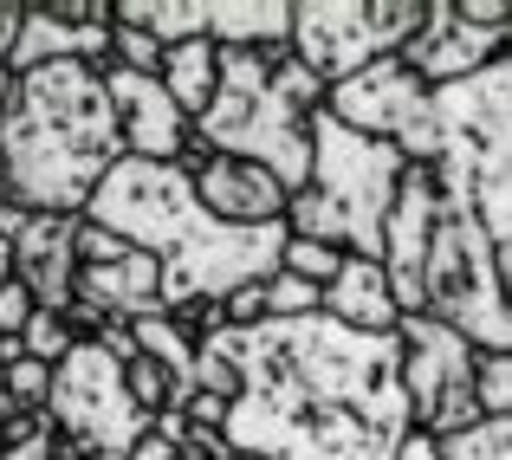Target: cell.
I'll use <instances>...</instances> for the list:
<instances>
[{
    "label": "cell",
    "instance_id": "cell-1",
    "mask_svg": "<svg viewBox=\"0 0 512 460\" xmlns=\"http://www.w3.org/2000/svg\"><path fill=\"white\" fill-rule=\"evenodd\" d=\"M201 350L240 376L221 441L253 460H396L415 428L402 337H363L318 318L221 324Z\"/></svg>",
    "mask_w": 512,
    "mask_h": 460
},
{
    "label": "cell",
    "instance_id": "cell-2",
    "mask_svg": "<svg viewBox=\"0 0 512 460\" xmlns=\"http://www.w3.org/2000/svg\"><path fill=\"white\" fill-rule=\"evenodd\" d=\"M7 201L26 214H85L98 182L124 162L117 104L98 65H39L20 72L0 111Z\"/></svg>",
    "mask_w": 512,
    "mask_h": 460
},
{
    "label": "cell",
    "instance_id": "cell-3",
    "mask_svg": "<svg viewBox=\"0 0 512 460\" xmlns=\"http://www.w3.org/2000/svg\"><path fill=\"white\" fill-rule=\"evenodd\" d=\"M85 221L156 253L169 311L195 305V299H227L247 279H266L279 266V247H286V227L234 234V227L208 221L195 188H188V169H175V162H130V156L98 182Z\"/></svg>",
    "mask_w": 512,
    "mask_h": 460
},
{
    "label": "cell",
    "instance_id": "cell-4",
    "mask_svg": "<svg viewBox=\"0 0 512 460\" xmlns=\"http://www.w3.org/2000/svg\"><path fill=\"white\" fill-rule=\"evenodd\" d=\"M325 111V85L292 59V46L221 52V85L195 117V143L208 156H247L273 169L299 195L312 182V124Z\"/></svg>",
    "mask_w": 512,
    "mask_h": 460
},
{
    "label": "cell",
    "instance_id": "cell-5",
    "mask_svg": "<svg viewBox=\"0 0 512 460\" xmlns=\"http://www.w3.org/2000/svg\"><path fill=\"white\" fill-rule=\"evenodd\" d=\"M409 169V156L396 143H376L344 130L331 111H318L312 124V182L292 195L286 234L292 240H325L357 260H383V227L396 208V182Z\"/></svg>",
    "mask_w": 512,
    "mask_h": 460
},
{
    "label": "cell",
    "instance_id": "cell-6",
    "mask_svg": "<svg viewBox=\"0 0 512 460\" xmlns=\"http://www.w3.org/2000/svg\"><path fill=\"white\" fill-rule=\"evenodd\" d=\"M415 286H422V318H441L474 350H512V305L500 292V247L474 221V208H461L454 195H441V208H435Z\"/></svg>",
    "mask_w": 512,
    "mask_h": 460
},
{
    "label": "cell",
    "instance_id": "cell-7",
    "mask_svg": "<svg viewBox=\"0 0 512 460\" xmlns=\"http://www.w3.org/2000/svg\"><path fill=\"white\" fill-rule=\"evenodd\" d=\"M428 0H312V7H292V59L318 78V85H344L363 65L389 59V52L409 46V33L422 26Z\"/></svg>",
    "mask_w": 512,
    "mask_h": 460
},
{
    "label": "cell",
    "instance_id": "cell-8",
    "mask_svg": "<svg viewBox=\"0 0 512 460\" xmlns=\"http://www.w3.org/2000/svg\"><path fill=\"white\" fill-rule=\"evenodd\" d=\"M46 422L59 428L65 448H78L85 460H124L137 448V435L150 428V415H137L124 389V363L104 344H72V357L52 370V402Z\"/></svg>",
    "mask_w": 512,
    "mask_h": 460
},
{
    "label": "cell",
    "instance_id": "cell-9",
    "mask_svg": "<svg viewBox=\"0 0 512 460\" xmlns=\"http://www.w3.org/2000/svg\"><path fill=\"white\" fill-rule=\"evenodd\" d=\"M402 389H409L415 428L435 441H454L480 422L474 402V357L480 350L467 344L461 331H448L441 318H402Z\"/></svg>",
    "mask_w": 512,
    "mask_h": 460
},
{
    "label": "cell",
    "instance_id": "cell-10",
    "mask_svg": "<svg viewBox=\"0 0 512 460\" xmlns=\"http://www.w3.org/2000/svg\"><path fill=\"white\" fill-rule=\"evenodd\" d=\"M78 299L98 305L104 318H117V324H137V318L169 311L163 305V266H156V253L130 247L124 234L85 221V214H78Z\"/></svg>",
    "mask_w": 512,
    "mask_h": 460
},
{
    "label": "cell",
    "instance_id": "cell-11",
    "mask_svg": "<svg viewBox=\"0 0 512 460\" xmlns=\"http://www.w3.org/2000/svg\"><path fill=\"white\" fill-rule=\"evenodd\" d=\"M188 169V188H195L201 214L234 234H260V227H286V208H292V188L279 182L273 169L247 156H208L201 143H188V156L175 162Z\"/></svg>",
    "mask_w": 512,
    "mask_h": 460
},
{
    "label": "cell",
    "instance_id": "cell-12",
    "mask_svg": "<svg viewBox=\"0 0 512 460\" xmlns=\"http://www.w3.org/2000/svg\"><path fill=\"white\" fill-rule=\"evenodd\" d=\"M325 111L338 117L344 130H357V137H376V143H396L402 130L415 124V117L428 111V85L409 72V65L389 52V59L363 65L357 78H344V85L325 91Z\"/></svg>",
    "mask_w": 512,
    "mask_h": 460
},
{
    "label": "cell",
    "instance_id": "cell-13",
    "mask_svg": "<svg viewBox=\"0 0 512 460\" xmlns=\"http://www.w3.org/2000/svg\"><path fill=\"white\" fill-rule=\"evenodd\" d=\"M506 46H512L506 33H474V26L454 13V0H428V7H422V26L409 33V46H402L396 59L409 65L428 91H448V85H461V78L487 72Z\"/></svg>",
    "mask_w": 512,
    "mask_h": 460
},
{
    "label": "cell",
    "instance_id": "cell-14",
    "mask_svg": "<svg viewBox=\"0 0 512 460\" xmlns=\"http://www.w3.org/2000/svg\"><path fill=\"white\" fill-rule=\"evenodd\" d=\"M104 85H111L117 137H124V156L130 162H182L188 156L195 124L175 111V98L163 91V78H143V72L111 65V72H104Z\"/></svg>",
    "mask_w": 512,
    "mask_h": 460
},
{
    "label": "cell",
    "instance_id": "cell-15",
    "mask_svg": "<svg viewBox=\"0 0 512 460\" xmlns=\"http://www.w3.org/2000/svg\"><path fill=\"white\" fill-rule=\"evenodd\" d=\"M13 279L39 299V311H65L78 299V214H26L13 240Z\"/></svg>",
    "mask_w": 512,
    "mask_h": 460
},
{
    "label": "cell",
    "instance_id": "cell-16",
    "mask_svg": "<svg viewBox=\"0 0 512 460\" xmlns=\"http://www.w3.org/2000/svg\"><path fill=\"white\" fill-rule=\"evenodd\" d=\"M325 311L331 324H344V331H363V337H389L402 324V305H396V292H389V273H383V260H350L338 266V279L325 286Z\"/></svg>",
    "mask_w": 512,
    "mask_h": 460
},
{
    "label": "cell",
    "instance_id": "cell-17",
    "mask_svg": "<svg viewBox=\"0 0 512 460\" xmlns=\"http://www.w3.org/2000/svg\"><path fill=\"white\" fill-rule=\"evenodd\" d=\"M208 46L221 52L292 46V0H208Z\"/></svg>",
    "mask_w": 512,
    "mask_h": 460
},
{
    "label": "cell",
    "instance_id": "cell-18",
    "mask_svg": "<svg viewBox=\"0 0 512 460\" xmlns=\"http://www.w3.org/2000/svg\"><path fill=\"white\" fill-rule=\"evenodd\" d=\"M163 91L175 98V111L195 124L201 111H208L214 85H221V46H208V39H188V46H169L163 52Z\"/></svg>",
    "mask_w": 512,
    "mask_h": 460
},
{
    "label": "cell",
    "instance_id": "cell-19",
    "mask_svg": "<svg viewBox=\"0 0 512 460\" xmlns=\"http://www.w3.org/2000/svg\"><path fill=\"white\" fill-rule=\"evenodd\" d=\"M117 26H137L156 46H188V39H208V0H111Z\"/></svg>",
    "mask_w": 512,
    "mask_h": 460
},
{
    "label": "cell",
    "instance_id": "cell-20",
    "mask_svg": "<svg viewBox=\"0 0 512 460\" xmlns=\"http://www.w3.org/2000/svg\"><path fill=\"white\" fill-rule=\"evenodd\" d=\"M260 305H266V324H292V318H318L325 292H318L312 279H299V273H286V266H273V273L260 279Z\"/></svg>",
    "mask_w": 512,
    "mask_h": 460
},
{
    "label": "cell",
    "instance_id": "cell-21",
    "mask_svg": "<svg viewBox=\"0 0 512 460\" xmlns=\"http://www.w3.org/2000/svg\"><path fill=\"white\" fill-rule=\"evenodd\" d=\"M474 402H480V422L512 415V350H480L474 357Z\"/></svg>",
    "mask_w": 512,
    "mask_h": 460
},
{
    "label": "cell",
    "instance_id": "cell-22",
    "mask_svg": "<svg viewBox=\"0 0 512 460\" xmlns=\"http://www.w3.org/2000/svg\"><path fill=\"white\" fill-rule=\"evenodd\" d=\"M124 389H130V402H137V415H150V422L163 409H175V376L163 370V363H150L143 350L124 363Z\"/></svg>",
    "mask_w": 512,
    "mask_h": 460
},
{
    "label": "cell",
    "instance_id": "cell-23",
    "mask_svg": "<svg viewBox=\"0 0 512 460\" xmlns=\"http://www.w3.org/2000/svg\"><path fill=\"white\" fill-rule=\"evenodd\" d=\"M344 260H350V253L325 247V240H292V234H286V247H279V266H286V273H299V279H312L318 292L338 279V266H344Z\"/></svg>",
    "mask_w": 512,
    "mask_h": 460
},
{
    "label": "cell",
    "instance_id": "cell-24",
    "mask_svg": "<svg viewBox=\"0 0 512 460\" xmlns=\"http://www.w3.org/2000/svg\"><path fill=\"white\" fill-rule=\"evenodd\" d=\"M441 460H512V415L506 422H474L467 435L441 441Z\"/></svg>",
    "mask_w": 512,
    "mask_h": 460
},
{
    "label": "cell",
    "instance_id": "cell-25",
    "mask_svg": "<svg viewBox=\"0 0 512 460\" xmlns=\"http://www.w3.org/2000/svg\"><path fill=\"white\" fill-rule=\"evenodd\" d=\"M20 344H26V357H39V363H52L59 370L65 357H72V324H65V311H33V324L20 331Z\"/></svg>",
    "mask_w": 512,
    "mask_h": 460
},
{
    "label": "cell",
    "instance_id": "cell-26",
    "mask_svg": "<svg viewBox=\"0 0 512 460\" xmlns=\"http://www.w3.org/2000/svg\"><path fill=\"white\" fill-rule=\"evenodd\" d=\"M111 65L156 78V72H163V46H156L150 33H137V26H117V20H111Z\"/></svg>",
    "mask_w": 512,
    "mask_h": 460
},
{
    "label": "cell",
    "instance_id": "cell-27",
    "mask_svg": "<svg viewBox=\"0 0 512 460\" xmlns=\"http://www.w3.org/2000/svg\"><path fill=\"white\" fill-rule=\"evenodd\" d=\"M7 396L20 402V409H46L52 402V363H39V357L7 363Z\"/></svg>",
    "mask_w": 512,
    "mask_h": 460
},
{
    "label": "cell",
    "instance_id": "cell-28",
    "mask_svg": "<svg viewBox=\"0 0 512 460\" xmlns=\"http://www.w3.org/2000/svg\"><path fill=\"white\" fill-rule=\"evenodd\" d=\"M33 311H39V299L20 279H7V286H0V337H20L26 324H33Z\"/></svg>",
    "mask_w": 512,
    "mask_h": 460
},
{
    "label": "cell",
    "instance_id": "cell-29",
    "mask_svg": "<svg viewBox=\"0 0 512 460\" xmlns=\"http://www.w3.org/2000/svg\"><path fill=\"white\" fill-rule=\"evenodd\" d=\"M52 448H59V428H52V422H39L33 435H26V441H13V448L0 454V460H52Z\"/></svg>",
    "mask_w": 512,
    "mask_h": 460
},
{
    "label": "cell",
    "instance_id": "cell-30",
    "mask_svg": "<svg viewBox=\"0 0 512 460\" xmlns=\"http://www.w3.org/2000/svg\"><path fill=\"white\" fill-rule=\"evenodd\" d=\"M124 460H188V454L175 448V441H163L156 428H143V435H137V448H130Z\"/></svg>",
    "mask_w": 512,
    "mask_h": 460
},
{
    "label": "cell",
    "instance_id": "cell-31",
    "mask_svg": "<svg viewBox=\"0 0 512 460\" xmlns=\"http://www.w3.org/2000/svg\"><path fill=\"white\" fill-rule=\"evenodd\" d=\"M20 20H26V7H0V65L13 59V39H20Z\"/></svg>",
    "mask_w": 512,
    "mask_h": 460
},
{
    "label": "cell",
    "instance_id": "cell-32",
    "mask_svg": "<svg viewBox=\"0 0 512 460\" xmlns=\"http://www.w3.org/2000/svg\"><path fill=\"white\" fill-rule=\"evenodd\" d=\"M7 279H13V240L0 234V286H7Z\"/></svg>",
    "mask_w": 512,
    "mask_h": 460
},
{
    "label": "cell",
    "instance_id": "cell-33",
    "mask_svg": "<svg viewBox=\"0 0 512 460\" xmlns=\"http://www.w3.org/2000/svg\"><path fill=\"white\" fill-rule=\"evenodd\" d=\"M13 85H20V78H13V65H0V111H7V98H13Z\"/></svg>",
    "mask_w": 512,
    "mask_h": 460
},
{
    "label": "cell",
    "instance_id": "cell-34",
    "mask_svg": "<svg viewBox=\"0 0 512 460\" xmlns=\"http://www.w3.org/2000/svg\"><path fill=\"white\" fill-rule=\"evenodd\" d=\"M0 208H7V162H0Z\"/></svg>",
    "mask_w": 512,
    "mask_h": 460
},
{
    "label": "cell",
    "instance_id": "cell-35",
    "mask_svg": "<svg viewBox=\"0 0 512 460\" xmlns=\"http://www.w3.org/2000/svg\"><path fill=\"white\" fill-rule=\"evenodd\" d=\"M0 389H7V363H0Z\"/></svg>",
    "mask_w": 512,
    "mask_h": 460
},
{
    "label": "cell",
    "instance_id": "cell-36",
    "mask_svg": "<svg viewBox=\"0 0 512 460\" xmlns=\"http://www.w3.org/2000/svg\"><path fill=\"white\" fill-rule=\"evenodd\" d=\"M227 460H253V454H227Z\"/></svg>",
    "mask_w": 512,
    "mask_h": 460
}]
</instances>
